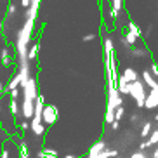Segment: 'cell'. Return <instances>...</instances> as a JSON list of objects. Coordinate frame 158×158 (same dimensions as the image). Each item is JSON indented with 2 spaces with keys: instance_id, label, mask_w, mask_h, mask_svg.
<instances>
[{
  "instance_id": "cell-36",
  "label": "cell",
  "mask_w": 158,
  "mask_h": 158,
  "mask_svg": "<svg viewBox=\"0 0 158 158\" xmlns=\"http://www.w3.org/2000/svg\"><path fill=\"white\" fill-rule=\"evenodd\" d=\"M153 158H158V148L153 149Z\"/></svg>"
},
{
  "instance_id": "cell-29",
  "label": "cell",
  "mask_w": 158,
  "mask_h": 158,
  "mask_svg": "<svg viewBox=\"0 0 158 158\" xmlns=\"http://www.w3.org/2000/svg\"><path fill=\"white\" fill-rule=\"evenodd\" d=\"M94 38H96V35H94V33H89V35H85L82 40H84V42H92Z\"/></svg>"
},
{
  "instance_id": "cell-34",
  "label": "cell",
  "mask_w": 158,
  "mask_h": 158,
  "mask_svg": "<svg viewBox=\"0 0 158 158\" xmlns=\"http://www.w3.org/2000/svg\"><path fill=\"white\" fill-rule=\"evenodd\" d=\"M130 120H132V123H135V122L139 120V115H137V113H134V115L130 116Z\"/></svg>"
},
{
  "instance_id": "cell-31",
  "label": "cell",
  "mask_w": 158,
  "mask_h": 158,
  "mask_svg": "<svg viewBox=\"0 0 158 158\" xmlns=\"http://www.w3.org/2000/svg\"><path fill=\"white\" fill-rule=\"evenodd\" d=\"M110 127H111V130H118V127H120V122H111V123H110Z\"/></svg>"
},
{
  "instance_id": "cell-33",
  "label": "cell",
  "mask_w": 158,
  "mask_h": 158,
  "mask_svg": "<svg viewBox=\"0 0 158 158\" xmlns=\"http://www.w3.org/2000/svg\"><path fill=\"white\" fill-rule=\"evenodd\" d=\"M7 12H9V14H14V12H16V5H14V4H10V5H9V10H7Z\"/></svg>"
},
{
  "instance_id": "cell-4",
  "label": "cell",
  "mask_w": 158,
  "mask_h": 158,
  "mask_svg": "<svg viewBox=\"0 0 158 158\" xmlns=\"http://www.w3.org/2000/svg\"><path fill=\"white\" fill-rule=\"evenodd\" d=\"M144 108L146 110H155V108H158V90H149V92H146Z\"/></svg>"
},
{
  "instance_id": "cell-7",
  "label": "cell",
  "mask_w": 158,
  "mask_h": 158,
  "mask_svg": "<svg viewBox=\"0 0 158 158\" xmlns=\"http://www.w3.org/2000/svg\"><path fill=\"white\" fill-rule=\"evenodd\" d=\"M129 89H130V84L120 75V77L116 78V90H118V94H120V96H123V94H129Z\"/></svg>"
},
{
  "instance_id": "cell-37",
  "label": "cell",
  "mask_w": 158,
  "mask_h": 158,
  "mask_svg": "<svg viewBox=\"0 0 158 158\" xmlns=\"http://www.w3.org/2000/svg\"><path fill=\"white\" fill-rule=\"evenodd\" d=\"M64 158H78V156H73V155H66Z\"/></svg>"
},
{
  "instance_id": "cell-22",
  "label": "cell",
  "mask_w": 158,
  "mask_h": 158,
  "mask_svg": "<svg viewBox=\"0 0 158 158\" xmlns=\"http://www.w3.org/2000/svg\"><path fill=\"white\" fill-rule=\"evenodd\" d=\"M123 38H125V42L129 44V47H132V45H134L135 42H137V37H134L132 33H127V35H125V37H123Z\"/></svg>"
},
{
  "instance_id": "cell-25",
  "label": "cell",
  "mask_w": 158,
  "mask_h": 158,
  "mask_svg": "<svg viewBox=\"0 0 158 158\" xmlns=\"http://www.w3.org/2000/svg\"><path fill=\"white\" fill-rule=\"evenodd\" d=\"M130 158H148V156H146V153H144V151H135V153L130 155Z\"/></svg>"
},
{
  "instance_id": "cell-11",
  "label": "cell",
  "mask_w": 158,
  "mask_h": 158,
  "mask_svg": "<svg viewBox=\"0 0 158 158\" xmlns=\"http://www.w3.org/2000/svg\"><path fill=\"white\" fill-rule=\"evenodd\" d=\"M122 5H123V0H111V18L118 19L120 16V10H122Z\"/></svg>"
},
{
  "instance_id": "cell-1",
  "label": "cell",
  "mask_w": 158,
  "mask_h": 158,
  "mask_svg": "<svg viewBox=\"0 0 158 158\" xmlns=\"http://www.w3.org/2000/svg\"><path fill=\"white\" fill-rule=\"evenodd\" d=\"M129 94H130V98L135 101V106H137V108H144L146 89H144V84L141 82V80H135V82H132V84H130Z\"/></svg>"
},
{
  "instance_id": "cell-21",
  "label": "cell",
  "mask_w": 158,
  "mask_h": 158,
  "mask_svg": "<svg viewBox=\"0 0 158 158\" xmlns=\"http://www.w3.org/2000/svg\"><path fill=\"white\" fill-rule=\"evenodd\" d=\"M148 143L151 144V146H155V144H158V129L151 130V134H149V137H148Z\"/></svg>"
},
{
  "instance_id": "cell-17",
  "label": "cell",
  "mask_w": 158,
  "mask_h": 158,
  "mask_svg": "<svg viewBox=\"0 0 158 158\" xmlns=\"http://www.w3.org/2000/svg\"><path fill=\"white\" fill-rule=\"evenodd\" d=\"M14 89H19V80H18V77H16V73L12 75L10 82L7 84V87H5L4 90H14Z\"/></svg>"
},
{
  "instance_id": "cell-16",
  "label": "cell",
  "mask_w": 158,
  "mask_h": 158,
  "mask_svg": "<svg viewBox=\"0 0 158 158\" xmlns=\"http://www.w3.org/2000/svg\"><path fill=\"white\" fill-rule=\"evenodd\" d=\"M151 130H153V127H151V122H144L143 123V129H141V137H149V134H151Z\"/></svg>"
},
{
  "instance_id": "cell-26",
  "label": "cell",
  "mask_w": 158,
  "mask_h": 158,
  "mask_svg": "<svg viewBox=\"0 0 158 158\" xmlns=\"http://www.w3.org/2000/svg\"><path fill=\"white\" fill-rule=\"evenodd\" d=\"M144 54H146V52H144L143 49H135V51H132V56L134 57H143Z\"/></svg>"
},
{
  "instance_id": "cell-2",
  "label": "cell",
  "mask_w": 158,
  "mask_h": 158,
  "mask_svg": "<svg viewBox=\"0 0 158 158\" xmlns=\"http://www.w3.org/2000/svg\"><path fill=\"white\" fill-rule=\"evenodd\" d=\"M23 99H26V101H35L38 96V84H37V80L33 78V77H30V80L26 82V85H24L23 89Z\"/></svg>"
},
{
  "instance_id": "cell-3",
  "label": "cell",
  "mask_w": 158,
  "mask_h": 158,
  "mask_svg": "<svg viewBox=\"0 0 158 158\" xmlns=\"http://www.w3.org/2000/svg\"><path fill=\"white\" fill-rule=\"evenodd\" d=\"M57 108L54 104H45L42 110V123L45 125H52V123H56L57 122Z\"/></svg>"
},
{
  "instance_id": "cell-39",
  "label": "cell",
  "mask_w": 158,
  "mask_h": 158,
  "mask_svg": "<svg viewBox=\"0 0 158 158\" xmlns=\"http://www.w3.org/2000/svg\"><path fill=\"white\" fill-rule=\"evenodd\" d=\"M0 132H2V125H0Z\"/></svg>"
},
{
  "instance_id": "cell-27",
  "label": "cell",
  "mask_w": 158,
  "mask_h": 158,
  "mask_svg": "<svg viewBox=\"0 0 158 158\" xmlns=\"http://www.w3.org/2000/svg\"><path fill=\"white\" fill-rule=\"evenodd\" d=\"M148 148H151V144H149L148 141H141V143H139V149H141V151H144V149H148Z\"/></svg>"
},
{
  "instance_id": "cell-20",
  "label": "cell",
  "mask_w": 158,
  "mask_h": 158,
  "mask_svg": "<svg viewBox=\"0 0 158 158\" xmlns=\"http://www.w3.org/2000/svg\"><path fill=\"white\" fill-rule=\"evenodd\" d=\"M19 153H21V158H30L28 156V144L24 143V141L19 143Z\"/></svg>"
},
{
  "instance_id": "cell-10",
  "label": "cell",
  "mask_w": 158,
  "mask_h": 158,
  "mask_svg": "<svg viewBox=\"0 0 158 158\" xmlns=\"http://www.w3.org/2000/svg\"><path fill=\"white\" fill-rule=\"evenodd\" d=\"M38 5H40V0H31L30 2V7L26 10V19H33L37 18V12H38Z\"/></svg>"
},
{
  "instance_id": "cell-30",
  "label": "cell",
  "mask_w": 158,
  "mask_h": 158,
  "mask_svg": "<svg viewBox=\"0 0 158 158\" xmlns=\"http://www.w3.org/2000/svg\"><path fill=\"white\" fill-rule=\"evenodd\" d=\"M19 127H21L23 130H28V129H30V122H26V120L19 122Z\"/></svg>"
},
{
  "instance_id": "cell-18",
  "label": "cell",
  "mask_w": 158,
  "mask_h": 158,
  "mask_svg": "<svg viewBox=\"0 0 158 158\" xmlns=\"http://www.w3.org/2000/svg\"><path fill=\"white\" fill-rule=\"evenodd\" d=\"M129 33H132V35L137 37V38L141 37V30H139V26H137L134 21H129Z\"/></svg>"
},
{
  "instance_id": "cell-19",
  "label": "cell",
  "mask_w": 158,
  "mask_h": 158,
  "mask_svg": "<svg viewBox=\"0 0 158 158\" xmlns=\"http://www.w3.org/2000/svg\"><path fill=\"white\" fill-rule=\"evenodd\" d=\"M123 115H125V108L120 106V108H116L115 113H113V118H115V122H120L122 118H123Z\"/></svg>"
},
{
  "instance_id": "cell-12",
  "label": "cell",
  "mask_w": 158,
  "mask_h": 158,
  "mask_svg": "<svg viewBox=\"0 0 158 158\" xmlns=\"http://www.w3.org/2000/svg\"><path fill=\"white\" fill-rule=\"evenodd\" d=\"M0 61H2V66H4V68H9L10 66V52H9L7 47H4L2 52H0Z\"/></svg>"
},
{
  "instance_id": "cell-9",
  "label": "cell",
  "mask_w": 158,
  "mask_h": 158,
  "mask_svg": "<svg viewBox=\"0 0 158 158\" xmlns=\"http://www.w3.org/2000/svg\"><path fill=\"white\" fill-rule=\"evenodd\" d=\"M38 51H40V42H33V45H28V52H26V59H28V63L30 61H33V59H37V56H38Z\"/></svg>"
},
{
  "instance_id": "cell-6",
  "label": "cell",
  "mask_w": 158,
  "mask_h": 158,
  "mask_svg": "<svg viewBox=\"0 0 158 158\" xmlns=\"http://www.w3.org/2000/svg\"><path fill=\"white\" fill-rule=\"evenodd\" d=\"M122 77L129 82V84H132V82H135V80H139V73L134 70V68H123V71H122Z\"/></svg>"
},
{
  "instance_id": "cell-32",
  "label": "cell",
  "mask_w": 158,
  "mask_h": 158,
  "mask_svg": "<svg viewBox=\"0 0 158 158\" xmlns=\"http://www.w3.org/2000/svg\"><path fill=\"white\" fill-rule=\"evenodd\" d=\"M30 2H31V0H21V5H23L24 9H28V7H30Z\"/></svg>"
},
{
  "instance_id": "cell-35",
  "label": "cell",
  "mask_w": 158,
  "mask_h": 158,
  "mask_svg": "<svg viewBox=\"0 0 158 158\" xmlns=\"http://www.w3.org/2000/svg\"><path fill=\"white\" fill-rule=\"evenodd\" d=\"M2 96H5V94H4V84L0 82V98H2Z\"/></svg>"
},
{
  "instance_id": "cell-5",
  "label": "cell",
  "mask_w": 158,
  "mask_h": 158,
  "mask_svg": "<svg viewBox=\"0 0 158 158\" xmlns=\"http://www.w3.org/2000/svg\"><path fill=\"white\" fill-rule=\"evenodd\" d=\"M102 149H106V143L104 141H98V143H94L89 149V156L87 158H98V155L101 153Z\"/></svg>"
},
{
  "instance_id": "cell-28",
  "label": "cell",
  "mask_w": 158,
  "mask_h": 158,
  "mask_svg": "<svg viewBox=\"0 0 158 158\" xmlns=\"http://www.w3.org/2000/svg\"><path fill=\"white\" fill-rule=\"evenodd\" d=\"M0 158H10L9 149H5V148H2V149H0Z\"/></svg>"
},
{
  "instance_id": "cell-14",
  "label": "cell",
  "mask_w": 158,
  "mask_h": 158,
  "mask_svg": "<svg viewBox=\"0 0 158 158\" xmlns=\"http://www.w3.org/2000/svg\"><path fill=\"white\" fill-rule=\"evenodd\" d=\"M118 156V149H102L98 155V158H116Z\"/></svg>"
},
{
  "instance_id": "cell-8",
  "label": "cell",
  "mask_w": 158,
  "mask_h": 158,
  "mask_svg": "<svg viewBox=\"0 0 158 158\" xmlns=\"http://www.w3.org/2000/svg\"><path fill=\"white\" fill-rule=\"evenodd\" d=\"M143 84H146L151 90H158V80H155L149 71H143Z\"/></svg>"
},
{
  "instance_id": "cell-15",
  "label": "cell",
  "mask_w": 158,
  "mask_h": 158,
  "mask_svg": "<svg viewBox=\"0 0 158 158\" xmlns=\"http://www.w3.org/2000/svg\"><path fill=\"white\" fill-rule=\"evenodd\" d=\"M9 113L12 116H16V118H18L19 113H21L19 111V106H18V101H14V99H10L9 101Z\"/></svg>"
},
{
  "instance_id": "cell-24",
  "label": "cell",
  "mask_w": 158,
  "mask_h": 158,
  "mask_svg": "<svg viewBox=\"0 0 158 158\" xmlns=\"http://www.w3.org/2000/svg\"><path fill=\"white\" fill-rule=\"evenodd\" d=\"M18 96H19V89H14V90H9V98L18 101Z\"/></svg>"
},
{
  "instance_id": "cell-38",
  "label": "cell",
  "mask_w": 158,
  "mask_h": 158,
  "mask_svg": "<svg viewBox=\"0 0 158 158\" xmlns=\"http://www.w3.org/2000/svg\"><path fill=\"white\" fill-rule=\"evenodd\" d=\"M155 120H156V122H158V113H156V115H155Z\"/></svg>"
},
{
  "instance_id": "cell-23",
  "label": "cell",
  "mask_w": 158,
  "mask_h": 158,
  "mask_svg": "<svg viewBox=\"0 0 158 158\" xmlns=\"http://www.w3.org/2000/svg\"><path fill=\"white\" fill-rule=\"evenodd\" d=\"M149 75H151L155 80L158 78V64H156V63H153V64H151V71H149Z\"/></svg>"
},
{
  "instance_id": "cell-13",
  "label": "cell",
  "mask_w": 158,
  "mask_h": 158,
  "mask_svg": "<svg viewBox=\"0 0 158 158\" xmlns=\"http://www.w3.org/2000/svg\"><path fill=\"white\" fill-rule=\"evenodd\" d=\"M38 158H57L59 156V153H57L56 149H51V148H45L44 151H38L37 155Z\"/></svg>"
}]
</instances>
